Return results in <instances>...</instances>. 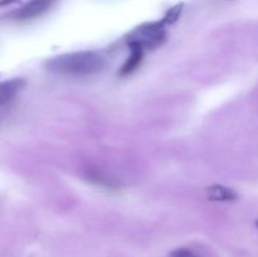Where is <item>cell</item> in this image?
<instances>
[{
	"instance_id": "1",
	"label": "cell",
	"mask_w": 258,
	"mask_h": 257,
	"mask_svg": "<svg viewBox=\"0 0 258 257\" xmlns=\"http://www.w3.org/2000/svg\"><path fill=\"white\" fill-rule=\"evenodd\" d=\"M105 60L95 52L66 53L48 60L47 68L50 72L70 77H85L100 72Z\"/></svg>"
},
{
	"instance_id": "2",
	"label": "cell",
	"mask_w": 258,
	"mask_h": 257,
	"mask_svg": "<svg viewBox=\"0 0 258 257\" xmlns=\"http://www.w3.org/2000/svg\"><path fill=\"white\" fill-rule=\"evenodd\" d=\"M166 33L164 28V22L146 23L136 28L134 32L130 33L127 42L130 47L144 48H155L160 45L165 40Z\"/></svg>"
},
{
	"instance_id": "3",
	"label": "cell",
	"mask_w": 258,
	"mask_h": 257,
	"mask_svg": "<svg viewBox=\"0 0 258 257\" xmlns=\"http://www.w3.org/2000/svg\"><path fill=\"white\" fill-rule=\"evenodd\" d=\"M53 0H30L13 14L15 20H30L47 12Z\"/></svg>"
},
{
	"instance_id": "4",
	"label": "cell",
	"mask_w": 258,
	"mask_h": 257,
	"mask_svg": "<svg viewBox=\"0 0 258 257\" xmlns=\"http://www.w3.org/2000/svg\"><path fill=\"white\" fill-rule=\"evenodd\" d=\"M24 83V80L22 78H13V80L0 82V106L12 101L22 90Z\"/></svg>"
},
{
	"instance_id": "5",
	"label": "cell",
	"mask_w": 258,
	"mask_h": 257,
	"mask_svg": "<svg viewBox=\"0 0 258 257\" xmlns=\"http://www.w3.org/2000/svg\"><path fill=\"white\" fill-rule=\"evenodd\" d=\"M206 196L213 202H232L237 198V194L231 188L223 185H212L206 189Z\"/></svg>"
},
{
	"instance_id": "6",
	"label": "cell",
	"mask_w": 258,
	"mask_h": 257,
	"mask_svg": "<svg viewBox=\"0 0 258 257\" xmlns=\"http://www.w3.org/2000/svg\"><path fill=\"white\" fill-rule=\"evenodd\" d=\"M141 59H143V49L138 47H131V54L126 59V62L123 63L122 68L120 70V75L126 76L133 73L139 67V65L141 63Z\"/></svg>"
},
{
	"instance_id": "7",
	"label": "cell",
	"mask_w": 258,
	"mask_h": 257,
	"mask_svg": "<svg viewBox=\"0 0 258 257\" xmlns=\"http://www.w3.org/2000/svg\"><path fill=\"white\" fill-rule=\"evenodd\" d=\"M181 9H183V4H178V5H175V7L171 8V9L166 13L165 17H164L163 22L169 23V24H171V23L175 22V20L179 18V15H180Z\"/></svg>"
},
{
	"instance_id": "8",
	"label": "cell",
	"mask_w": 258,
	"mask_h": 257,
	"mask_svg": "<svg viewBox=\"0 0 258 257\" xmlns=\"http://www.w3.org/2000/svg\"><path fill=\"white\" fill-rule=\"evenodd\" d=\"M168 257H198L193 251L188 248H178L171 251L168 254Z\"/></svg>"
},
{
	"instance_id": "9",
	"label": "cell",
	"mask_w": 258,
	"mask_h": 257,
	"mask_svg": "<svg viewBox=\"0 0 258 257\" xmlns=\"http://www.w3.org/2000/svg\"><path fill=\"white\" fill-rule=\"evenodd\" d=\"M12 2H15V0H2L0 2V5H5V4H10Z\"/></svg>"
},
{
	"instance_id": "10",
	"label": "cell",
	"mask_w": 258,
	"mask_h": 257,
	"mask_svg": "<svg viewBox=\"0 0 258 257\" xmlns=\"http://www.w3.org/2000/svg\"><path fill=\"white\" fill-rule=\"evenodd\" d=\"M256 226H257V228H258V219L256 221Z\"/></svg>"
}]
</instances>
